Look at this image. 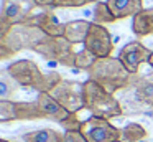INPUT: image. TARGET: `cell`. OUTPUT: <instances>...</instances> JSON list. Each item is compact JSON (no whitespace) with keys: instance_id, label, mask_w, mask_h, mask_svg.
Wrapping results in <instances>:
<instances>
[{"instance_id":"cell-1","label":"cell","mask_w":153,"mask_h":142,"mask_svg":"<svg viewBox=\"0 0 153 142\" xmlns=\"http://www.w3.org/2000/svg\"><path fill=\"white\" fill-rule=\"evenodd\" d=\"M133 78H135V74L127 71V68L120 63V59L114 58V56L97 58L96 63L87 71V79L97 83L112 94L128 88Z\"/></svg>"},{"instance_id":"cell-2","label":"cell","mask_w":153,"mask_h":142,"mask_svg":"<svg viewBox=\"0 0 153 142\" xmlns=\"http://www.w3.org/2000/svg\"><path fill=\"white\" fill-rule=\"evenodd\" d=\"M12 78L22 86V88L35 89L36 92H51L53 88L63 79L58 71L43 73L40 66L31 59H18L7 66Z\"/></svg>"},{"instance_id":"cell-3","label":"cell","mask_w":153,"mask_h":142,"mask_svg":"<svg viewBox=\"0 0 153 142\" xmlns=\"http://www.w3.org/2000/svg\"><path fill=\"white\" fill-rule=\"evenodd\" d=\"M119 102L123 116L148 114L153 109V73L135 74L132 84L122 91Z\"/></svg>"},{"instance_id":"cell-4","label":"cell","mask_w":153,"mask_h":142,"mask_svg":"<svg viewBox=\"0 0 153 142\" xmlns=\"http://www.w3.org/2000/svg\"><path fill=\"white\" fill-rule=\"evenodd\" d=\"M82 98H84V109L89 111L92 116L104 119H114V117H122L123 109L120 106L119 99L115 94L105 91L102 86L97 83L86 79L82 89Z\"/></svg>"},{"instance_id":"cell-5","label":"cell","mask_w":153,"mask_h":142,"mask_svg":"<svg viewBox=\"0 0 153 142\" xmlns=\"http://www.w3.org/2000/svg\"><path fill=\"white\" fill-rule=\"evenodd\" d=\"M40 56H43L46 61L56 63V65L66 66V68H74V45L68 41L64 36H45L33 50Z\"/></svg>"},{"instance_id":"cell-6","label":"cell","mask_w":153,"mask_h":142,"mask_svg":"<svg viewBox=\"0 0 153 142\" xmlns=\"http://www.w3.org/2000/svg\"><path fill=\"white\" fill-rule=\"evenodd\" d=\"M45 36L46 35H45L38 26L30 25V23H18V25H13V28L10 30L7 38L2 41V45H4L8 51L17 55V53L23 51V50L33 51L35 46H36Z\"/></svg>"},{"instance_id":"cell-7","label":"cell","mask_w":153,"mask_h":142,"mask_svg":"<svg viewBox=\"0 0 153 142\" xmlns=\"http://www.w3.org/2000/svg\"><path fill=\"white\" fill-rule=\"evenodd\" d=\"M84 83L74 81V79H61L53 91L50 92L68 112L77 114L84 109V98H82Z\"/></svg>"},{"instance_id":"cell-8","label":"cell","mask_w":153,"mask_h":142,"mask_svg":"<svg viewBox=\"0 0 153 142\" xmlns=\"http://www.w3.org/2000/svg\"><path fill=\"white\" fill-rule=\"evenodd\" d=\"M81 134L86 137L87 142H117L120 140V127L110 122V119L91 116L82 121Z\"/></svg>"},{"instance_id":"cell-9","label":"cell","mask_w":153,"mask_h":142,"mask_svg":"<svg viewBox=\"0 0 153 142\" xmlns=\"http://www.w3.org/2000/svg\"><path fill=\"white\" fill-rule=\"evenodd\" d=\"M84 48L92 53L96 58H109L114 51V40L110 32L102 25L91 23L89 33L84 41Z\"/></svg>"},{"instance_id":"cell-10","label":"cell","mask_w":153,"mask_h":142,"mask_svg":"<svg viewBox=\"0 0 153 142\" xmlns=\"http://www.w3.org/2000/svg\"><path fill=\"white\" fill-rule=\"evenodd\" d=\"M150 55H152V51H150L142 41L135 40V41L127 43V45L119 51V56H117V58L120 59V63L125 66L128 73L138 74L140 66H142L143 63H148Z\"/></svg>"},{"instance_id":"cell-11","label":"cell","mask_w":153,"mask_h":142,"mask_svg":"<svg viewBox=\"0 0 153 142\" xmlns=\"http://www.w3.org/2000/svg\"><path fill=\"white\" fill-rule=\"evenodd\" d=\"M36 8L38 5L35 0H2L0 17L10 25H18L27 22Z\"/></svg>"},{"instance_id":"cell-12","label":"cell","mask_w":153,"mask_h":142,"mask_svg":"<svg viewBox=\"0 0 153 142\" xmlns=\"http://www.w3.org/2000/svg\"><path fill=\"white\" fill-rule=\"evenodd\" d=\"M25 23L35 25L48 36H63L64 35V23L59 22L53 8L43 10L40 13H33Z\"/></svg>"},{"instance_id":"cell-13","label":"cell","mask_w":153,"mask_h":142,"mask_svg":"<svg viewBox=\"0 0 153 142\" xmlns=\"http://www.w3.org/2000/svg\"><path fill=\"white\" fill-rule=\"evenodd\" d=\"M35 101H36V106H38V109H40L43 119H50V121H54V122L59 124V122H63L64 119L71 114V112H68L50 92H38Z\"/></svg>"},{"instance_id":"cell-14","label":"cell","mask_w":153,"mask_h":142,"mask_svg":"<svg viewBox=\"0 0 153 142\" xmlns=\"http://www.w3.org/2000/svg\"><path fill=\"white\" fill-rule=\"evenodd\" d=\"M105 2L117 20L128 18L143 10V0H105Z\"/></svg>"},{"instance_id":"cell-15","label":"cell","mask_w":153,"mask_h":142,"mask_svg":"<svg viewBox=\"0 0 153 142\" xmlns=\"http://www.w3.org/2000/svg\"><path fill=\"white\" fill-rule=\"evenodd\" d=\"M132 32L137 38L153 35V8H143L132 17Z\"/></svg>"},{"instance_id":"cell-16","label":"cell","mask_w":153,"mask_h":142,"mask_svg":"<svg viewBox=\"0 0 153 142\" xmlns=\"http://www.w3.org/2000/svg\"><path fill=\"white\" fill-rule=\"evenodd\" d=\"M89 20H71V22L64 23V38L71 41L73 45H79V43L86 41V36L91 28Z\"/></svg>"},{"instance_id":"cell-17","label":"cell","mask_w":153,"mask_h":142,"mask_svg":"<svg viewBox=\"0 0 153 142\" xmlns=\"http://www.w3.org/2000/svg\"><path fill=\"white\" fill-rule=\"evenodd\" d=\"M64 132H58L56 129L45 127V129H36L23 134L25 142H63Z\"/></svg>"},{"instance_id":"cell-18","label":"cell","mask_w":153,"mask_h":142,"mask_svg":"<svg viewBox=\"0 0 153 142\" xmlns=\"http://www.w3.org/2000/svg\"><path fill=\"white\" fill-rule=\"evenodd\" d=\"M148 137V132L138 122H128L120 127V142H142Z\"/></svg>"},{"instance_id":"cell-19","label":"cell","mask_w":153,"mask_h":142,"mask_svg":"<svg viewBox=\"0 0 153 142\" xmlns=\"http://www.w3.org/2000/svg\"><path fill=\"white\" fill-rule=\"evenodd\" d=\"M20 84L12 78L8 69H0V99H12L18 91Z\"/></svg>"},{"instance_id":"cell-20","label":"cell","mask_w":153,"mask_h":142,"mask_svg":"<svg viewBox=\"0 0 153 142\" xmlns=\"http://www.w3.org/2000/svg\"><path fill=\"white\" fill-rule=\"evenodd\" d=\"M117 22V18L114 17V13L110 12L107 2H97L94 3V10H92V23L97 25H107V23H114Z\"/></svg>"},{"instance_id":"cell-21","label":"cell","mask_w":153,"mask_h":142,"mask_svg":"<svg viewBox=\"0 0 153 142\" xmlns=\"http://www.w3.org/2000/svg\"><path fill=\"white\" fill-rule=\"evenodd\" d=\"M13 121H18L17 101L0 99V122H13Z\"/></svg>"},{"instance_id":"cell-22","label":"cell","mask_w":153,"mask_h":142,"mask_svg":"<svg viewBox=\"0 0 153 142\" xmlns=\"http://www.w3.org/2000/svg\"><path fill=\"white\" fill-rule=\"evenodd\" d=\"M96 56L92 53H89L86 48H82L81 51H76V58H74V68L81 69V71H89V68L96 63Z\"/></svg>"},{"instance_id":"cell-23","label":"cell","mask_w":153,"mask_h":142,"mask_svg":"<svg viewBox=\"0 0 153 142\" xmlns=\"http://www.w3.org/2000/svg\"><path fill=\"white\" fill-rule=\"evenodd\" d=\"M59 125L63 127L64 132H68V131H81L82 121L77 117V114H69L63 122H59Z\"/></svg>"},{"instance_id":"cell-24","label":"cell","mask_w":153,"mask_h":142,"mask_svg":"<svg viewBox=\"0 0 153 142\" xmlns=\"http://www.w3.org/2000/svg\"><path fill=\"white\" fill-rule=\"evenodd\" d=\"M87 3L89 0H53V8H81Z\"/></svg>"},{"instance_id":"cell-25","label":"cell","mask_w":153,"mask_h":142,"mask_svg":"<svg viewBox=\"0 0 153 142\" xmlns=\"http://www.w3.org/2000/svg\"><path fill=\"white\" fill-rule=\"evenodd\" d=\"M63 142H87V140L81 134V131H68V132H64Z\"/></svg>"},{"instance_id":"cell-26","label":"cell","mask_w":153,"mask_h":142,"mask_svg":"<svg viewBox=\"0 0 153 142\" xmlns=\"http://www.w3.org/2000/svg\"><path fill=\"white\" fill-rule=\"evenodd\" d=\"M12 28H13V25H10L7 20H4L2 17H0V43H2L5 38H7V35L10 33Z\"/></svg>"},{"instance_id":"cell-27","label":"cell","mask_w":153,"mask_h":142,"mask_svg":"<svg viewBox=\"0 0 153 142\" xmlns=\"http://www.w3.org/2000/svg\"><path fill=\"white\" fill-rule=\"evenodd\" d=\"M35 3H36L38 8H41V10L53 8V0H35Z\"/></svg>"},{"instance_id":"cell-28","label":"cell","mask_w":153,"mask_h":142,"mask_svg":"<svg viewBox=\"0 0 153 142\" xmlns=\"http://www.w3.org/2000/svg\"><path fill=\"white\" fill-rule=\"evenodd\" d=\"M12 56H15V55L12 51H8V50L0 43V61H2V59H8V58H12Z\"/></svg>"},{"instance_id":"cell-29","label":"cell","mask_w":153,"mask_h":142,"mask_svg":"<svg viewBox=\"0 0 153 142\" xmlns=\"http://www.w3.org/2000/svg\"><path fill=\"white\" fill-rule=\"evenodd\" d=\"M148 65H150V68L153 69V51H152V55H150V59H148Z\"/></svg>"},{"instance_id":"cell-30","label":"cell","mask_w":153,"mask_h":142,"mask_svg":"<svg viewBox=\"0 0 153 142\" xmlns=\"http://www.w3.org/2000/svg\"><path fill=\"white\" fill-rule=\"evenodd\" d=\"M0 142H12V140H8V139H0Z\"/></svg>"},{"instance_id":"cell-31","label":"cell","mask_w":153,"mask_h":142,"mask_svg":"<svg viewBox=\"0 0 153 142\" xmlns=\"http://www.w3.org/2000/svg\"><path fill=\"white\" fill-rule=\"evenodd\" d=\"M148 116H150V117H152V119H153V109H152V111H150V112H148Z\"/></svg>"},{"instance_id":"cell-32","label":"cell","mask_w":153,"mask_h":142,"mask_svg":"<svg viewBox=\"0 0 153 142\" xmlns=\"http://www.w3.org/2000/svg\"><path fill=\"white\" fill-rule=\"evenodd\" d=\"M99 0H89V3H97Z\"/></svg>"},{"instance_id":"cell-33","label":"cell","mask_w":153,"mask_h":142,"mask_svg":"<svg viewBox=\"0 0 153 142\" xmlns=\"http://www.w3.org/2000/svg\"><path fill=\"white\" fill-rule=\"evenodd\" d=\"M117 142H120V140H117Z\"/></svg>"}]
</instances>
